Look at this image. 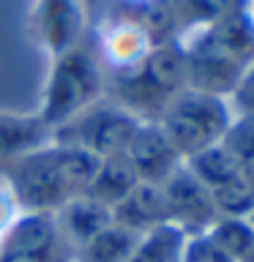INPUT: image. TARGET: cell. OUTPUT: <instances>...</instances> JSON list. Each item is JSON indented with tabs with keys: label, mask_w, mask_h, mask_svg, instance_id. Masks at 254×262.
Instances as JSON below:
<instances>
[{
	"label": "cell",
	"mask_w": 254,
	"mask_h": 262,
	"mask_svg": "<svg viewBox=\"0 0 254 262\" xmlns=\"http://www.w3.org/2000/svg\"><path fill=\"white\" fill-rule=\"evenodd\" d=\"M118 3H120L123 8H137V11H142V8L153 6L156 0H118Z\"/></svg>",
	"instance_id": "cell-24"
},
{
	"label": "cell",
	"mask_w": 254,
	"mask_h": 262,
	"mask_svg": "<svg viewBox=\"0 0 254 262\" xmlns=\"http://www.w3.org/2000/svg\"><path fill=\"white\" fill-rule=\"evenodd\" d=\"M110 79H112V101H118L123 110L137 115L139 120H145V110H156L161 115L170 98L186 88L183 47L172 44V41L156 44L151 55L139 63V69Z\"/></svg>",
	"instance_id": "cell-3"
},
{
	"label": "cell",
	"mask_w": 254,
	"mask_h": 262,
	"mask_svg": "<svg viewBox=\"0 0 254 262\" xmlns=\"http://www.w3.org/2000/svg\"><path fill=\"white\" fill-rule=\"evenodd\" d=\"M16 213H19V208H16L14 196L8 194V188L3 186V188H0V235L6 232V227L14 221Z\"/></svg>",
	"instance_id": "cell-23"
},
{
	"label": "cell",
	"mask_w": 254,
	"mask_h": 262,
	"mask_svg": "<svg viewBox=\"0 0 254 262\" xmlns=\"http://www.w3.org/2000/svg\"><path fill=\"white\" fill-rule=\"evenodd\" d=\"M107 96V71L98 60L96 49L82 41L69 52L52 57L44 93L38 104V118L47 123L49 131L60 128L66 120L82 110L93 106Z\"/></svg>",
	"instance_id": "cell-2"
},
{
	"label": "cell",
	"mask_w": 254,
	"mask_h": 262,
	"mask_svg": "<svg viewBox=\"0 0 254 262\" xmlns=\"http://www.w3.org/2000/svg\"><path fill=\"white\" fill-rule=\"evenodd\" d=\"M249 224H251V227H254V213H251V216H249Z\"/></svg>",
	"instance_id": "cell-26"
},
{
	"label": "cell",
	"mask_w": 254,
	"mask_h": 262,
	"mask_svg": "<svg viewBox=\"0 0 254 262\" xmlns=\"http://www.w3.org/2000/svg\"><path fill=\"white\" fill-rule=\"evenodd\" d=\"M235 104L243 112V120H254V66L241 74L235 85Z\"/></svg>",
	"instance_id": "cell-22"
},
{
	"label": "cell",
	"mask_w": 254,
	"mask_h": 262,
	"mask_svg": "<svg viewBox=\"0 0 254 262\" xmlns=\"http://www.w3.org/2000/svg\"><path fill=\"white\" fill-rule=\"evenodd\" d=\"M221 145L235 159L241 175L254 183V120H241L235 126H229L224 139H221Z\"/></svg>",
	"instance_id": "cell-19"
},
{
	"label": "cell",
	"mask_w": 254,
	"mask_h": 262,
	"mask_svg": "<svg viewBox=\"0 0 254 262\" xmlns=\"http://www.w3.org/2000/svg\"><path fill=\"white\" fill-rule=\"evenodd\" d=\"M210 196L216 205V213L224 219H249L254 213V183L243 175L210 191Z\"/></svg>",
	"instance_id": "cell-18"
},
{
	"label": "cell",
	"mask_w": 254,
	"mask_h": 262,
	"mask_svg": "<svg viewBox=\"0 0 254 262\" xmlns=\"http://www.w3.org/2000/svg\"><path fill=\"white\" fill-rule=\"evenodd\" d=\"M161 194L167 202L170 224H175L186 235L208 232L219 219L210 191L186 169V164H180V169L161 183Z\"/></svg>",
	"instance_id": "cell-8"
},
{
	"label": "cell",
	"mask_w": 254,
	"mask_h": 262,
	"mask_svg": "<svg viewBox=\"0 0 254 262\" xmlns=\"http://www.w3.org/2000/svg\"><path fill=\"white\" fill-rule=\"evenodd\" d=\"M139 183L137 172L131 169V164L126 161V156H112V159H98L96 175L90 180V186L85 188V196L115 208L131 188Z\"/></svg>",
	"instance_id": "cell-13"
},
{
	"label": "cell",
	"mask_w": 254,
	"mask_h": 262,
	"mask_svg": "<svg viewBox=\"0 0 254 262\" xmlns=\"http://www.w3.org/2000/svg\"><path fill=\"white\" fill-rule=\"evenodd\" d=\"M123 156L131 164V169L137 172L139 183H151V186H161L183 164V159L175 153V147L170 145L167 134L156 120L139 123Z\"/></svg>",
	"instance_id": "cell-9"
},
{
	"label": "cell",
	"mask_w": 254,
	"mask_h": 262,
	"mask_svg": "<svg viewBox=\"0 0 254 262\" xmlns=\"http://www.w3.org/2000/svg\"><path fill=\"white\" fill-rule=\"evenodd\" d=\"M98 159L82 147L49 139L47 145L0 167L16 208L30 213H55L74 196L85 194L96 175Z\"/></svg>",
	"instance_id": "cell-1"
},
{
	"label": "cell",
	"mask_w": 254,
	"mask_h": 262,
	"mask_svg": "<svg viewBox=\"0 0 254 262\" xmlns=\"http://www.w3.org/2000/svg\"><path fill=\"white\" fill-rule=\"evenodd\" d=\"M180 262H232V259L210 241L208 232H200V235H186Z\"/></svg>",
	"instance_id": "cell-20"
},
{
	"label": "cell",
	"mask_w": 254,
	"mask_h": 262,
	"mask_svg": "<svg viewBox=\"0 0 254 262\" xmlns=\"http://www.w3.org/2000/svg\"><path fill=\"white\" fill-rule=\"evenodd\" d=\"M210 241L219 246L232 262H243L254 254V227L249 219H224L219 216L208 229Z\"/></svg>",
	"instance_id": "cell-17"
},
{
	"label": "cell",
	"mask_w": 254,
	"mask_h": 262,
	"mask_svg": "<svg viewBox=\"0 0 254 262\" xmlns=\"http://www.w3.org/2000/svg\"><path fill=\"white\" fill-rule=\"evenodd\" d=\"M55 221H57V229H60L66 246L74 254V249H79L82 243H88L93 235H98L101 229L112 224V210L107 205L79 194L55 210Z\"/></svg>",
	"instance_id": "cell-11"
},
{
	"label": "cell",
	"mask_w": 254,
	"mask_h": 262,
	"mask_svg": "<svg viewBox=\"0 0 254 262\" xmlns=\"http://www.w3.org/2000/svg\"><path fill=\"white\" fill-rule=\"evenodd\" d=\"M88 22L90 16L82 0H36L33 3L30 30L49 57H57L82 44Z\"/></svg>",
	"instance_id": "cell-7"
},
{
	"label": "cell",
	"mask_w": 254,
	"mask_h": 262,
	"mask_svg": "<svg viewBox=\"0 0 254 262\" xmlns=\"http://www.w3.org/2000/svg\"><path fill=\"white\" fill-rule=\"evenodd\" d=\"M134 232L118 227L112 221L107 229H101L98 235H93L88 243H82L79 249H74L71 262H126L131 249L137 243Z\"/></svg>",
	"instance_id": "cell-14"
},
{
	"label": "cell",
	"mask_w": 254,
	"mask_h": 262,
	"mask_svg": "<svg viewBox=\"0 0 254 262\" xmlns=\"http://www.w3.org/2000/svg\"><path fill=\"white\" fill-rule=\"evenodd\" d=\"M183 164L208 191H216V188L227 186L229 180L241 178V169H238L235 159L229 156V150L221 142L205 147V150H200V153H194L192 159H186Z\"/></svg>",
	"instance_id": "cell-15"
},
{
	"label": "cell",
	"mask_w": 254,
	"mask_h": 262,
	"mask_svg": "<svg viewBox=\"0 0 254 262\" xmlns=\"http://www.w3.org/2000/svg\"><path fill=\"white\" fill-rule=\"evenodd\" d=\"M93 38H96L93 49L104 66V71H110V77H120V74L139 69V63L156 47V41L151 38L142 19L131 14L98 16Z\"/></svg>",
	"instance_id": "cell-6"
},
{
	"label": "cell",
	"mask_w": 254,
	"mask_h": 262,
	"mask_svg": "<svg viewBox=\"0 0 254 262\" xmlns=\"http://www.w3.org/2000/svg\"><path fill=\"white\" fill-rule=\"evenodd\" d=\"M52 139L38 112H0V167Z\"/></svg>",
	"instance_id": "cell-12"
},
{
	"label": "cell",
	"mask_w": 254,
	"mask_h": 262,
	"mask_svg": "<svg viewBox=\"0 0 254 262\" xmlns=\"http://www.w3.org/2000/svg\"><path fill=\"white\" fill-rule=\"evenodd\" d=\"M139 123L142 120L137 115H131L118 101L104 96L101 101H96L93 106L74 115L60 128H55L52 139L63 145L82 147V150H88L96 159H112V156L126 153Z\"/></svg>",
	"instance_id": "cell-5"
},
{
	"label": "cell",
	"mask_w": 254,
	"mask_h": 262,
	"mask_svg": "<svg viewBox=\"0 0 254 262\" xmlns=\"http://www.w3.org/2000/svg\"><path fill=\"white\" fill-rule=\"evenodd\" d=\"M112 221L134 235H145L151 229L170 224L167 202H164L161 186L137 183L123 200L112 208Z\"/></svg>",
	"instance_id": "cell-10"
},
{
	"label": "cell",
	"mask_w": 254,
	"mask_h": 262,
	"mask_svg": "<svg viewBox=\"0 0 254 262\" xmlns=\"http://www.w3.org/2000/svg\"><path fill=\"white\" fill-rule=\"evenodd\" d=\"M183 243L186 232H180L175 224H161L137 237L126 262H180Z\"/></svg>",
	"instance_id": "cell-16"
},
{
	"label": "cell",
	"mask_w": 254,
	"mask_h": 262,
	"mask_svg": "<svg viewBox=\"0 0 254 262\" xmlns=\"http://www.w3.org/2000/svg\"><path fill=\"white\" fill-rule=\"evenodd\" d=\"M161 131L167 134L170 145L175 147L180 159H192L194 153L205 150L210 145H219L224 139L227 128L232 126L227 115V106L219 96L197 93V90H180L172 96L161 115L156 118Z\"/></svg>",
	"instance_id": "cell-4"
},
{
	"label": "cell",
	"mask_w": 254,
	"mask_h": 262,
	"mask_svg": "<svg viewBox=\"0 0 254 262\" xmlns=\"http://www.w3.org/2000/svg\"><path fill=\"white\" fill-rule=\"evenodd\" d=\"M85 3V8H88V16H90V11H93V0H82Z\"/></svg>",
	"instance_id": "cell-25"
},
{
	"label": "cell",
	"mask_w": 254,
	"mask_h": 262,
	"mask_svg": "<svg viewBox=\"0 0 254 262\" xmlns=\"http://www.w3.org/2000/svg\"><path fill=\"white\" fill-rule=\"evenodd\" d=\"M188 6H192L194 14H200L202 19L219 22V19H227V16L241 14L243 0H188Z\"/></svg>",
	"instance_id": "cell-21"
}]
</instances>
